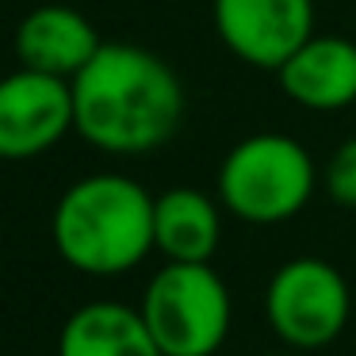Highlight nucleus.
Masks as SVG:
<instances>
[{
	"instance_id": "nucleus-3",
	"label": "nucleus",
	"mask_w": 356,
	"mask_h": 356,
	"mask_svg": "<svg viewBox=\"0 0 356 356\" xmlns=\"http://www.w3.org/2000/svg\"><path fill=\"white\" fill-rule=\"evenodd\" d=\"M318 184L314 157L287 134L261 131L234 142L215 177V195L234 218L276 226L310 203Z\"/></svg>"
},
{
	"instance_id": "nucleus-5",
	"label": "nucleus",
	"mask_w": 356,
	"mask_h": 356,
	"mask_svg": "<svg viewBox=\"0 0 356 356\" xmlns=\"http://www.w3.org/2000/svg\"><path fill=\"white\" fill-rule=\"evenodd\" d=\"M353 314V291L341 268L322 257H295L272 272L264 287L268 330L295 353L325 348L345 333Z\"/></svg>"
},
{
	"instance_id": "nucleus-1",
	"label": "nucleus",
	"mask_w": 356,
	"mask_h": 356,
	"mask_svg": "<svg viewBox=\"0 0 356 356\" xmlns=\"http://www.w3.org/2000/svg\"><path fill=\"white\" fill-rule=\"evenodd\" d=\"M70 85L73 134L111 157L154 154L184 119V85L177 70L134 42H104Z\"/></svg>"
},
{
	"instance_id": "nucleus-2",
	"label": "nucleus",
	"mask_w": 356,
	"mask_h": 356,
	"mask_svg": "<svg viewBox=\"0 0 356 356\" xmlns=\"http://www.w3.org/2000/svg\"><path fill=\"white\" fill-rule=\"evenodd\" d=\"M50 238L70 268L123 276L154 253V195L123 172H92L58 195Z\"/></svg>"
},
{
	"instance_id": "nucleus-12",
	"label": "nucleus",
	"mask_w": 356,
	"mask_h": 356,
	"mask_svg": "<svg viewBox=\"0 0 356 356\" xmlns=\"http://www.w3.org/2000/svg\"><path fill=\"white\" fill-rule=\"evenodd\" d=\"M322 188L337 207H356V138H345L322 169Z\"/></svg>"
},
{
	"instance_id": "nucleus-7",
	"label": "nucleus",
	"mask_w": 356,
	"mask_h": 356,
	"mask_svg": "<svg viewBox=\"0 0 356 356\" xmlns=\"http://www.w3.org/2000/svg\"><path fill=\"white\" fill-rule=\"evenodd\" d=\"M73 131V85L19 65L0 77V161H31Z\"/></svg>"
},
{
	"instance_id": "nucleus-11",
	"label": "nucleus",
	"mask_w": 356,
	"mask_h": 356,
	"mask_svg": "<svg viewBox=\"0 0 356 356\" xmlns=\"http://www.w3.org/2000/svg\"><path fill=\"white\" fill-rule=\"evenodd\" d=\"M222 241V203L200 188L154 195V245L165 261H211Z\"/></svg>"
},
{
	"instance_id": "nucleus-8",
	"label": "nucleus",
	"mask_w": 356,
	"mask_h": 356,
	"mask_svg": "<svg viewBox=\"0 0 356 356\" xmlns=\"http://www.w3.org/2000/svg\"><path fill=\"white\" fill-rule=\"evenodd\" d=\"M16 62L24 70L73 81L104 47L96 24L70 4H39L16 24Z\"/></svg>"
},
{
	"instance_id": "nucleus-6",
	"label": "nucleus",
	"mask_w": 356,
	"mask_h": 356,
	"mask_svg": "<svg viewBox=\"0 0 356 356\" xmlns=\"http://www.w3.org/2000/svg\"><path fill=\"white\" fill-rule=\"evenodd\" d=\"M211 19L238 62L276 73L314 35V0H211Z\"/></svg>"
},
{
	"instance_id": "nucleus-4",
	"label": "nucleus",
	"mask_w": 356,
	"mask_h": 356,
	"mask_svg": "<svg viewBox=\"0 0 356 356\" xmlns=\"http://www.w3.org/2000/svg\"><path fill=\"white\" fill-rule=\"evenodd\" d=\"M138 310L165 356H215L230 337V287L211 261H165Z\"/></svg>"
},
{
	"instance_id": "nucleus-13",
	"label": "nucleus",
	"mask_w": 356,
	"mask_h": 356,
	"mask_svg": "<svg viewBox=\"0 0 356 356\" xmlns=\"http://www.w3.org/2000/svg\"><path fill=\"white\" fill-rule=\"evenodd\" d=\"M264 356H302V353H295V348H284V353H264Z\"/></svg>"
},
{
	"instance_id": "nucleus-10",
	"label": "nucleus",
	"mask_w": 356,
	"mask_h": 356,
	"mask_svg": "<svg viewBox=\"0 0 356 356\" xmlns=\"http://www.w3.org/2000/svg\"><path fill=\"white\" fill-rule=\"evenodd\" d=\"M58 356H165L138 307L96 299L77 307L58 333Z\"/></svg>"
},
{
	"instance_id": "nucleus-9",
	"label": "nucleus",
	"mask_w": 356,
	"mask_h": 356,
	"mask_svg": "<svg viewBox=\"0 0 356 356\" xmlns=\"http://www.w3.org/2000/svg\"><path fill=\"white\" fill-rule=\"evenodd\" d=\"M276 81L302 111H345L356 104V42L314 31L276 70Z\"/></svg>"
}]
</instances>
